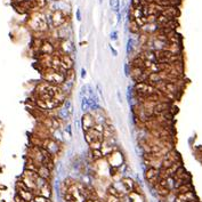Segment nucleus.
Wrapping results in <instances>:
<instances>
[{
  "label": "nucleus",
  "instance_id": "f257e3e1",
  "mask_svg": "<svg viewBox=\"0 0 202 202\" xmlns=\"http://www.w3.org/2000/svg\"><path fill=\"white\" fill-rule=\"evenodd\" d=\"M47 21L50 26H54L56 29H58L69 21V15L64 13L63 10H61V9H56L54 12H52V14L48 16Z\"/></svg>",
  "mask_w": 202,
  "mask_h": 202
},
{
  "label": "nucleus",
  "instance_id": "f03ea898",
  "mask_svg": "<svg viewBox=\"0 0 202 202\" xmlns=\"http://www.w3.org/2000/svg\"><path fill=\"white\" fill-rule=\"evenodd\" d=\"M81 125H82V130L83 133L89 130L90 128H94L96 125V119H95L94 114L91 112H86L83 113L81 116Z\"/></svg>",
  "mask_w": 202,
  "mask_h": 202
},
{
  "label": "nucleus",
  "instance_id": "7ed1b4c3",
  "mask_svg": "<svg viewBox=\"0 0 202 202\" xmlns=\"http://www.w3.org/2000/svg\"><path fill=\"white\" fill-rule=\"evenodd\" d=\"M144 176H145V179H146L150 184L156 185L160 181V169H156V168H153V167H149L146 170H145Z\"/></svg>",
  "mask_w": 202,
  "mask_h": 202
},
{
  "label": "nucleus",
  "instance_id": "20e7f679",
  "mask_svg": "<svg viewBox=\"0 0 202 202\" xmlns=\"http://www.w3.org/2000/svg\"><path fill=\"white\" fill-rule=\"evenodd\" d=\"M61 68L65 71H70L73 69L74 60L72 58V55L70 54H61Z\"/></svg>",
  "mask_w": 202,
  "mask_h": 202
},
{
  "label": "nucleus",
  "instance_id": "39448f33",
  "mask_svg": "<svg viewBox=\"0 0 202 202\" xmlns=\"http://www.w3.org/2000/svg\"><path fill=\"white\" fill-rule=\"evenodd\" d=\"M161 14H163L164 16H167L170 20H177L179 16V9L177 6H168V7H164Z\"/></svg>",
  "mask_w": 202,
  "mask_h": 202
},
{
  "label": "nucleus",
  "instance_id": "423d86ee",
  "mask_svg": "<svg viewBox=\"0 0 202 202\" xmlns=\"http://www.w3.org/2000/svg\"><path fill=\"white\" fill-rule=\"evenodd\" d=\"M61 50H62L61 54H70V55H72V54L75 52L73 42H72L70 39L62 40V42H61Z\"/></svg>",
  "mask_w": 202,
  "mask_h": 202
},
{
  "label": "nucleus",
  "instance_id": "0eeeda50",
  "mask_svg": "<svg viewBox=\"0 0 202 202\" xmlns=\"http://www.w3.org/2000/svg\"><path fill=\"white\" fill-rule=\"evenodd\" d=\"M121 183L123 185V187H125L127 194L131 193V192L135 191V185L136 184H135V182H134L133 178H130V177H123V178L121 179Z\"/></svg>",
  "mask_w": 202,
  "mask_h": 202
},
{
  "label": "nucleus",
  "instance_id": "6e6552de",
  "mask_svg": "<svg viewBox=\"0 0 202 202\" xmlns=\"http://www.w3.org/2000/svg\"><path fill=\"white\" fill-rule=\"evenodd\" d=\"M38 175L40 177H42V178H45V179H48L49 178V176H50V169L48 167H46V166H43V164H41V166H39L38 167Z\"/></svg>",
  "mask_w": 202,
  "mask_h": 202
},
{
  "label": "nucleus",
  "instance_id": "1a4fd4ad",
  "mask_svg": "<svg viewBox=\"0 0 202 202\" xmlns=\"http://www.w3.org/2000/svg\"><path fill=\"white\" fill-rule=\"evenodd\" d=\"M39 191H40V195H42L45 198L49 199V196H50V191H52V189H50V186H49L48 183H46L43 186H41V187L39 189Z\"/></svg>",
  "mask_w": 202,
  "mask_h": 202
},
{
  "label": "nucleus",
  "instance_id": "9d476101",
  "mask_svg": "<svg viewBox=\"0 0 202 202\" xmlns=\"http://www.w3.org/2000/svg\"><path fill=\"white\" fill-rule=\"evenodd\" d=\"M91 151V155H93V159L94 160H101L104 158V154L102 150H90Z\"/></svg>",
  "mask_w": 202,
  "mask_h": 202
},
{
  "label": "nucleus",
  "instance_id": "9b49d317",
  "mask_svg": "<svg viewBox=\"0 0 202 202\" xmlns=\"http://www.w3.org/2000/svg\"><path fill=\"white\" fill-rule=\"evenodd\" d=\"M105 202H121V198L114 196V195H111V194H108Z\"/></svg>",
  "mask_w": 202,
  "mask_h": 202
},
{
  "label": "nucleus",
  "instance_id": "f8f14e48",
  "mask_svg": "<svg viewBox=\"0 0 202 202\" xmlns=\"http://www.w3.org/2000/svg\"><path fill=\"white\" fill-rule=\"evenodd\" d=\"M144 4H146L145 0H131V7L136 8V7H141Z\"/></svg>",
  "mask_w": 202,
  "mask_h": 202
},
{
  "label": "nucleus",
  "instance_id": "ddd939ff",
  "mask_svg": "<svg viewBox=\"0 0 202 202\" xmlns=\"http://www.w3.org/2000/svg\"><path fill=\"white\" fill-rule=\"evenodd\" d=\"M116 96H118V101H119V103L122 104L123 103V99H122V94H121V90L118 88L116 89Z\"/></svg>",
  "mask_w": 202,
  "mask_h": 202
},
{
  "label": "nucleus",
  "instance_id": "4468645a",
  "mask_svg": "<svg viewBox=\"0 0 202 202\" xmlns=\"http://www.w3.org/2000/svg\"><path fill=\"white\" fill-rule=\"evenodd\" d=\"M118 35H119L118 31H113V32L111 33V40H113V41H116V40H118V38H119Z\"/></svg>",
  "mask_w": 202,
  "mask_h": 202
},
{
  "label": "nucleus",
  "instance_id": "2eb2a0df",
  "mask_svg": "<svg viewBox=\"0 0 202 202\" xmlns=\"http://www.w3.org/2000/svg\"><path fill=\"white\" fill-rule=\"evenodd\" d=\"M83 35H85V26L81 25L80 26V30H79V38H83Z\"/></svg>",
  "mask_w": 202,
  "mask_h": 202
},
{
  "label": "nucleus",
  "instance_id": "dca6fc26",
  "mask_svg": "<svg viewBox=\"0 0 202 202\" xmlns=\"http://www.w3.org/2000/svg\"><path fill=\"white\" fill-rule=\"evenodd\" d=\"M108 48H110V50H111L112 55H113V56H118V52H116V49H114V47H113L112 45H108Z\"/></svg>",
  "mask_w": 202,
  "mask_h": 202
},
{
  "label": "nucleus",
  "instance_id": "f3484780",
  "mask_svg": "<svg viewBox=\"0 0 202 202\" xmlns=\"http://www.w3.org/2000/svg\"><path fill=\"white\" fill-rule=\"evenodd\" d=\"M75 16H77V20L79 22L81 21L82 18H81V12H80V8H78L77 9V13H75Z\"/></svg>",
  "mask_w": 202,
  "mask_h": 202
},
{
  "label": "nucleus",
  "instance_id": "a211bd4d",
  "mask_svg": "<svg viewBox=\"0 0 202 202\" xmlns=\"http://www.w3.org/2000/svg\"><path fill=\"white\" fill-rule=\"evenodd\" d=\"M116 1H118V0H110V7H111V9L114 8V6H116Z\"/></svg>",
  "mask_w": 202,
  "mask_h": 202
},
{
  "label": "nucleus",
  "instance_id": "6ab92c4d",
  "mask_svg": "<svg viewBox=\"0 0 202 202\" xmlns=\"http://www.w3.org/2000/svg\"><path fill=\"white\" fill-rule=\"evenodd\" d=\"M81 78L82 79H85V78H86V70L85 69L81 70Z\"/></svg>",
  "mask_w": 202,
  "mask_h": 202
},
{
  "label": "nucleus",
  "instance_id": "aec40b11",
  "mask_svg": "<svg viewBox=\"0 0 202 202\" xmlns=\"http://www.w3.org/2000/svg\"><path fill=\"white\" fill-rule=\"evenodd\" d=\"M103 1H104V0H98L99 5H102V4H103Z\"/></svg>",
  "mask_w": 202,
  "mask_h": 202
}]
</instances>
